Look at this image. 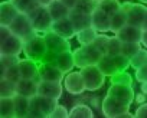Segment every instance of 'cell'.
<instances>
[{
  "instance_id": "25",
  "label": "cell",
  "mask_w": 147,
  "mask_h": 118,
  "mask_svg": "<svg viewBox=\"0 0 147 118\" xmlns=\"http://www.w3.org/2000/svg\"><path fill=\"white\" fill-rule=\"evenodd\" d=\"M15 108H16V118H26V117H29L30 98L16 94L15 95Z\"/></svg>"
},
{
  "instance_id": "51",
  "label": "cell",
  "mask_w": 147,
  "mask_h": 118,
  "mask_svg": "<svg viewBox=\"0 0 147 118\" xmlns=\"http://www.w3.org/2000/svg\"><path fill=\"white\" fill-rule=\"evenodd\" d=\"M140 3H147V0H138Z\"/></svg>"
},
{
  "instance_id": "39",
  "label": "cell",
  "mask_w": 147,
  "mask_h": 118,
  "mask_svg": "<svg viewBox=\"0 0 147 118\" xmlns=\"http://www.w3.org/2000/svg\"><path fill=\"white\" fill-rule=\"evenodd\" d=\"M111 84H125V85H133V78L130 74H127L125 71H121L115 75H113L111 78Z\"/></svg>"
},
{
  "instance_id": "35",
  "label": "cell",
  "mask_w": 147,
  "mask_h": 118,
  "mask_svg": "<svg viewBox=\"0 0 147 118\" xmlns=\"http://www.w3.org/2000/svg\"><path fill=\"white\" fill-rule=\"evenodd\" d=\"M141 50V43L140 42H123L121 46V53L127 58H133L136 53H138Z\"/></svg>"
},
{
  "instance_id": "52",
  "label": "cell",
  "mask_w": 147,
  "mask_h": 118,
  "mask_svg": "<svg viewBox=\"0 0 147 118\" xmlns=\"http://www.w3.org/2000/svg\"><path fill=\"white\" fill-rule=\"evenodd\" d=\"M10 2H13V0H10Z\"/></svg>"
},
{
  "instance_id": "48",
  "label": "cell",
  "mask_w": 147,
  "mask_h": 118,
  "mask_svg": "<svg viewBox=\"0 0 147 118\" xmlns=\"http://www.w3.org/2000/svg\"><path fill=\"white\" fill-rule=\"evenodd\" d=\"M52 2H53V0H38V3H39L40 6H45V7H48Z\"/></svg>"
},
{
  "instance_id": "21",
  "label": "cell",
  "mask_w": 147,
  "mask_h": 118,
  "mask_svg": "<svg viewBox=\"0 0 147 118\" xmlns=\"http://www.w3.org/2000/svg\"><path fill=\"white\" fill-rule=\"evenodd\" d=\"M141 33H143L141 27H137L133 25H125L121 30H118L115 33V36L121 42H140L141 43Z\"/></svg>"
},
{
  "instance_id": "46",
  "label": "cell",
  "mask_w": 147,
  "mask_h": 118,
  "mask_svg": "<svg viewBox=\"0 0 147 118\" xmlns=\"http://www.w3.org/2000/svg\"><path fill=\"white\" fill-rule=\"evenodd\" d=\"M141 45L147 49V29H143V33H141Z\"/></svg>"
},
{
  "instance_id": "1",
  "label": "cell",
  "mask_w": 147,
  "mask_h": 118,
  "mask_svg": "<svg viewBox=\"0 0 147 118\" xmlns=\"http://www.w3.org/2000/svg\"><path fill=\"white\" fill-rule=\"evenodd\" d=\"M72 52H74V59H75V66H78L80 69L84 66H88V65H98V62L105 55L94 43L84 45L81 48H77Z\"/></svg>"
},
{
  "instance_id": "20",
  "label": "cell",
  "mask_w": 147,
  "mask_h": 118,
  "mask_svg": "<svg viewBox=\"0 0 147 118\" xmlns=\"http://www.w3.org/2000/svg\"><path fill=\"white\" fill-rule=\"evenodd\" d=\"M53 65H56L63 74H68L74 69L75 66V59H74V52L72 50H65V52H61L55 56L53 59Z\"/></svg>"
},
{
  "instance_id": "7",
  "label": "cell",
  "mask_w": 147,
  "mask_h": 118,
  "mask_svg": "<svg viewBox=\"0 0 147 118\" xmlns=\"http://www.w3.org/2000/svg\"><path fill=\"white\" fill-rule=\"evenodd\" d=\"M32 20V25L36 30V33H46L52 29L53 25V19L48 10V7L45 6H39L36 10H33L30 15H28Z\"/></svg>"
},
{
  "instance_id": "32",
  "label": "cell",
  "mask_w": 147,
  "mask_h": 118,
  "mask_svg": "<svg viewBox=\"0 0 147 118\" xmlns=\"http://www.w3.org/2000/svg\"><path fill=\"white\" fill-rule=\"evenodd\" d=\"M121 5H123V3H120L118 0H100L98 7L102 9L107 15L113 16L114 13H117V12L121 9Z\"/></svg>"
},
{
  "instance_id": "4",
  "label": "cell",
  "mask_w": 147,
  "mask_h": 118,
  "mask_svg": "<svg viewBox=\"0 0 147 118\" xmlns=\"http://www.w3.org/2000/svg\"><path fill=\"white\" fill-rule=\"evenodd\" d=\"M23 53L29 59H33V61H36V62H42L43 58L48 53V45H46L45 36H40V35L36 33L30 39L25 40Z\"/></svg>"
},
{
  "instance_id": "22",
  "label": "cell",
  "mask_w": 147,
  "mask_h": 118,
  "mask_svg": "<svg viewBox=\"0 0 147 118\" xmlns=\"http://www.w3.org/2000/svg\"><path fill=\"white\" fill-rule=\"evenodd\" d=\"M38 89H39V81L38 79H25L22 78L18 84H16V91L19 95L28 97V98H33L38 95Z\"/></svg>"
},
{
  "instance_id": "3",
  "label": "cell",
  "mask_w": 147,
  "mask_h": 118,
  "mask_svg": "<svg viewBox=\"0 0 147 118\" xmlns=\"http://www.w3.org/2000/svg\"><path fill=\"white\" fill-rule=\"evenodd\" d=\"M58 105V99L43 97V95H36L30 98V111L29 117L30 118H49L55 107Z\"/></svg>"
},
{
  "instance_id": "43",
  "label": "cell",
  "mask_w": 147,
  "mask_h": 118,
  "mask_svg": "<svg viewBox=\"0 0 147 118\" xmlns=\"http://www.w3.org/2000/svg\"><path fill=\"white\" fill-rule=\"evenodd\" d=\"M134 117L147 118V102H143V104H140V107H137V109L134 112Z\"/></svg>"
},
{
  "instance_id": "30",
  "label": "cell",
  "mask_w": 147,
  "mask_h": 118,
  "mask_svg": "<svg viewBox=\"0 0 147 118\" xmlns=\"http://www.w3.org/2000/svg\"><path fill=\"white\" fill-rule=\"evenodd\" d=\"M69 117L71 118H92L94 112H92V109L88 105L78 104V105H75L69 111Z\"/></svg>"
},
{
  "instance_id": "28",
  "label": "cell",
  "mask_w": 147,
  "mask_h": 118,
  "mask_svg": "<svg viewBox=\"0 0 147 118\" xmlns=\"http://www.w3.org/2000/svg\"><path fill=\"white\" fill-rule=\"evenodd\" d=\"M97 36H98V30L91 26V27H87V29H84V30L77 32V36H75V38H77V40L81 43V46H84V45H91V43H94V40L97 39Z\"/></svg>"
},
{
  "instance_id": "2",
  "label": "cell",
  "mask_w": 147,
  "mask_h": 118,
  "mask_svg": "<svg viewBox=\"0 0 147 118\" xmlns=\"http://www.w3.org/2000/svg\"><path fill=\"white\" fill-rule=\"evenodd\" d=\"M130 66V58L124 56L123 53L118 55H104L98 62V68L102 71L105 76H113L121 71H125Z\"/></svg>"
},
{
  "instance_id": "50",
  "label": "cell",
  "mask_w": 147,
  "mask_h": 118,
  "mask_svg": "<svg viewBox=\"0 0 147 118\" xmlns=\"http://www.w3.org/2000/svg\"><path fill=\"white\" fill-rule=\"evenodd\" d=\"M143 29H147V13H146V19H144V23H143Z\"/></svg>"
},
{
  "instance_id": "17",
  "label": "cell",
  "mask_w": 147,
  "mask_h": 118,
  "mask_svg": "<svg viewBox=\"0 0 147 118\" xmlns=\"http://www.w3.org/2000/svg\"><path fill=\"white\" fill-rule=\"evenodd\" d=\"M20 12L18 10V7L15 6L13 2L10 0H6L0 5V25L3 26H10L12 22L18 17Z\"/></svg>"
},
{
  "instance_id": "5",
  "label": "cell",
  "mask_w": 147,
  "mask_h": 118,
  "mask_svg": "<svg viewBox=\"0 0 147 118\" xmlns=\"http://www.w3.org/2000/svg\"><path fill=\"white\" fill-rule=\"evenodd\" d=\"M102 114L108 118H123V117H133L130 112V105L118 101L117 98L107 94V97L102 99Z\"/></svg>"
},
{
  "instance_id": "40",
  "label": "cell",
  "mask_w": 147,
  "mask_h": 118,
  "mask_svg": "<svg viewBox=\"0 0 147 118\" xmlns=\"http://www.w3.org/2000/svg\"><path fill=\"white\" fill-rule=\"evenodd\" d=\"M68 117H69V111L63 105H59V104L55 107V109L49 115V118H68Z\"/></svg>"
},
{
  "instance_id": "34",
  "label": "cell",
  "mask_w": 147,
  "mask_h": 118,
  "mask_svg": "<svg viewBox=\"0 0 147 118\" xmlns=\"http://www.w3.org/2000/svg\"><path fill=\"white\" fill-rule=\"evenodd\" d=\"M20 59L18 55H0V72L5 74V71L13 65H18Z\"/></svg>"
},
{
  "instance_id": "15",
  "label": "cell",
  "mask_w": 147,
  "mask_h": 118,
  "mask_svg": "<svg viewBox=\"0 0 147 118\" xmlns=\"http://www.w3.org/2000/svg\"><path fill=\"white\" fill-rule=\"evenodd\" d=\"M91 19H92V27L97 29L100 33L111 32V16L107 15L102 9L97 7L92 12Z\"/></svg>"
},
{
  "instance_id": "41",
  "label": "cell",
  "mask_w": 147,
  "mask_h": 118,
  "mask_svg": "<svg viewBox=\"0 0 147 118\" xmlns=\"http://www.w3.org/2000/svg\"><path fill=\"white\" fill-rule=\"evenodd\" d=\"M108 40H110V36H107V35L101 33V35H98V36H97V39L94 40V45L105 53V50H107V45H108Z\"/></svg>"
},
{
  "instance_id": "47",
  "label": "cell",
  "mask_w": 147,
  "mask_h": 118,
  "mask_svg": "<svg viewBox=\"0 0 147 118\" xmlns=\"http://www.w3.org/2000/svg\"><path fill=\"white\" fill-rule=\"evenodd\" d=\"M136 101H137L138 104L146 102V94H144V92H140L138 95H136Z\"/></svg>"
},
{
  "instance_id": "18",
  "label": "cell",
  "mask_w": 147,
  "mask_h": 118,
  "mask_svg": "<svg viewBox=\"0 0 147 118\" xmlns=\"http://www.w3.org/2000/svg\"><path fill=\"white\" fill-rule=\"evenodd\" d=\"M51 30H53L55 33L61 35L65 39H72V38L77 36V30H75V27H74V25H72L69 17H65V19H61V20H55Z\"/></svg>"
},
{
  "instance_id": "12",
  "label": "cell",
  "mask_w": 147,
  "mask_h": 118,
  "mask_svg": "<svg viewBox=\"0 0 147 118\" xmlns=\"http://www.w3.org/2000/svg\"><path fill=\"white\" fill-rule=\"evenodd\" d=\"M45 36V40H46V45H48V52H52V53H61V52H65V50H71V45H69V39H65L62 38L61 35L55 33L53 30H49L46 33H43Z\"/></svg>"
},
{
  "instance_id": "38",
  "label": "cell",
  "mask_w": 147,
  "mask_h": 118,
  "mask_svg": "<svg viewBox=\"0 0 147 118\" xmlns=\"http://www.w3.org/2000/svg\"><path fill=\"white\" fill-rule=\"evenodd\" d=\"M121 46H123V42L117 36H111L110 40H108V45H107L105 55H118V53H121Z\"/></svg>"
},
{
  "instance_id": "14",
  "label": "cell",
  "mask_w": 147,
  "mask_h": 118,
  "mask_svg": "<svg viewBox=\"0 0 147 118\" xmlns=\"http://www.w3.org/2000/svg\"><path fill=\"white\" fill-rule=\"evenodd\" d=\"M23 43L25 40L20 39L16 35L9 36L6 40L0 42V55H18L23 52Z\"/></svg>"
},
{
  "instance_id": "10",
  "label": "cell",
  "mask_w": 147,
  "mask_h": 118,
  "mask_svg": "<svg viewBox=\"0 0 147 118\" xmlns=\"http://www.w3.org/2000/svg\"><path fill=\"white\" fill-rule=\"evenodd\" d=\"M108 95L117 98L118 101L131 105L133 101L136 99V94L133 89V85H125V84H111V86L107 91Z\"/></svg>"
},
{
  "instance_id": "16",
  "label": "cell",
  "mask_w": 147,
  "mask_h": 118,
  "mask_svg": "<svg viewBox=\"0 0 147 118\" xmlns=\"http://www.w3.org/2000/svg\"><path fill=\"white\" fill-rule=\"evenodd\" d=\"M62 91H63V86H62L61 82H56V81H39L38 95H43V97L59 99L62 97Z\"/></svg>"
},
{
  "instance_id": "23",
  "label": "cell",
  "mask_w": 147,
  "mask_h": 118,
  "mask_svg": "<svg viewBox=\"0 0 147 118\" xmlns=\"http://www.w3.org/2000/svg\"><path fill=\"white\" fill-rule=\"evenodd\" d=\"M69 19L75 27L77 32L80 30H84L87 27H91L92 26V19H91V15H87V13H82V12H78L75 9H72L71 13H69Z\"/></svg>"
},
{
  "instance_id": "6",
  "label": "cell",
  "mask_w": 147,
  "mask_h": 118,
  "mask_svg": "<svg viewBox=\"0 0 147 118\" xmlns=\"http://www.w3.org/2000/svg\"><path fill=\"white\" fill-rule=\"evenodd\" d=\"M81 74H82L87 91H97V89L102 88V85L105 82V75L98 68V65L84 66V68H81Z\"/></svg>"
},
{
  "instance_id": "45",
  "label": "cell",
  "mask_w": 147,
  "mask_h": 118,
  "mask_svg": "<svg viewBox=\"0 0 147 118\" xmlns=\"http://www.w3.org/2000/svg\"><path fill=\"white\" fill-rule=\"evenodd\" d=\"M61 2H62L66 7H69V9L72 10V9H75V6H77V3H78V0H61Z\"/></svg>"
},
{
  "instance_id": "19",
  "label": "cell",
  "mask_w": 147,
  "mask_h": 118,
  "mask_svg": "<svg viewBox=\"0 0 147 118\" xmlns=\"http://www.w3.org/2000/svg\"><path fill=\"white\" fill-rule=\"evenodd\" d=\"M19 68H20L22 78L39 81V62L33 61V59H29V58H25V59H20Z\"/></svg>"
},
{
  "instance_id": "11",
  "label": "cell",
  "mask_w": 147,
  "mask_h": 118,
  "mask_svg": "<svg viewBox=\"0 0 147 118\" xmlns=\"http://www.w3.org/2000/svg\"><path fill=\"white\" fill-rule=\"evenodd\" d=\"M63 86H65V89H66L69 94H72V95H80V94H82L84 91H87L81 71H80V72H74V71L68 72L66 76L63 78Z\"/></svg>"
},
{
  "instance_id": "24",
  "label": "cell",
  "mask_w": 147,
  "mask_h": 118,
  "mask_svg": "<svg viewBox=\"0 0 147 118\" xmlns=\"http://www.w3.org/2000/svg\"><path fill=\"white\" fill-rule=\"evenodd\" d=\"M48 10L55 20H61V19H65V17H69V13H71V9L66 7L61 0H53V2L48 6Z\"/></svg>"
},
{
  "instance_id": "31",
  "label": "cell",
  "mask_w": 147,
  "mask_h": 118,
  "mask_svg": "<svg viewBox=\"0 0 147 118\" xmlns=\"http://www.w3.org/2000/svg\"><path fill=\"white\" fill-rule=\"evenodd\" d=\"M98 5H100V0H78L75 10L87 15H92V12L98 7Z\"/></svg>"
},
{
  "instance_id": "27",
  "label": "cell",
  "mask_w": 147,
  "mask_h": 118,
  "mask_svg": "<svg viewBox=\"0 0 147 118\" xmlns=\"http://www.w3.org/2000/svg\"><path fill=\"white\" fill-rule=\"evenodd\" d=\"M125 25H128L127 13H125V10L121 7L117 13H114V15L111 16V32H113V33H117V32L121 30Z\"/></svg>"
},
{
  "instance_id": "44",
  "label": "cell",
  "mask_w": 147,
  "mask_h": 118,
  "mask_svg": "<svg viewBox=\"0 0 147 118\" xmlns=\"http://www.w3.org/2000/svg\"><path fill=\"white\" fill-rule=\"evenodd\" d=\"M13 33H12V30H10V27L9 26H3V25H0V42H3V40H6L9 36H12Z\"/></svg>"
},
{
  "instance_id": "49",
  "label": "cell",
  "mask_w": 147,
  "mask_h": 118,
  "mask_svg": "<svg viewBox=\"0 0 147 118\" xmlns=\"http://www.w3.org/2000/svg\"><path fill=\"white\" fill-rule=\"evenodd\" d=\"M141 92L147 95V82H141Z\"/></svg>"
},
{
  "instance_id": "33",
  "label": "cell",
  "mask_w": 147,
  "mask_h": 118,
  "mask_svg": "<svg viewBox=\"0 0 147 118\" xmlns=\"http://www.w3.org/2000/svg\"><path fill=\"white\" fill-rule=\"evenodd\" d=\"M16 94V84L6 78H2V81H0V97H15Z\"/></svg>"
},
{
  "instance_id": "13",
  "label": "cell",
  "mask_w": 147,
  "mask_h": 118,
  "mask_svg": "<svg viewBox=\"0 0 147 118\" xmlns=\"http://www.w3.org/2000/svg\"><path fill=\"white\" fill-rule=\"evenodd\" d=\"M65 74L53 64L39 62V81H56L62 82Z\"/></svg>"
},
{
  "instance_id": "9",
  "label": "cell",
  "mask_w": 147,
  "mask_h": 118,
  "mask_svg": "<svg viewBox=\"0 0 147 118\" xmlns=\"http://www.w3.org/2000/svg\"><path fill=\"white\" fill-rule=\"evenodd\" d=\"M121 7L127 13L128 25H133V26H137V27L143 29V23H144V19H146L147 7L144 5H141V3H130V2L123 3Z\"/></svg>"
},
{
  "instance_id": "29",
  "label": "cell",
  "mask_w": 147,
  "mask_h": 118,
  "mask_svg": "<svg viewBox=\"0 0 147 118\" xmlns=\"http://www.w3.org/2000/svg\"><path fill=\"white\" fill-rule=\"evenodd\" d=\"M13 3L18 7V10L23 15H30L33 10H36L40 6L38 0H13Z\"/></svg>"
},
{
  "instance_id": "37",
  "label": "cell",
  "mask_w": 147,
  "mask_h": 118,
  "mask_svg": "<svg viewBox=\"0 0 147 118\" xmlns=\"http://www.w3.org/2000/svg\"><path fill=\"white\" fill-rule=\"evenodd\" d=\"M2 78H6L15 84H18L20 79H22V74H20V68H19V64L18 65H13L10 68H7L5 71V74H2Z\"/></svg>"
},
{
  "instance_id": "42",
  "label": "cell",
  "mask_w": 147,
  "mask_h": 118,
  "mask_svg": "<svg viewBox=\"0 0 147 118\" xmlns=\"http://www.w3.org/2000/svg\"><path fill=\"white\" fill-rule=\"evenodd\" d=\"M136 79L140 84L141 82H147V65H143L138 69H136Z\"/></svg>"
},
{
  "instance_id": "36",
  "label": "cell",
  "mask_w": 147,
  "mask_h": 118,
  "mask_svg": "<svg viewBox=\"0 0 147 118\" xmlns=\"http://www.w3.org/2000/svg\"><path fill=\"white\" fill-rule=\"evenodd\" d=\"M143 65H147V50L146 49H141L138 53H136L130 59V66L134 69H138Z\"/></svg>"
},
{
  "instance_id": "26",
  "label": "cell",
  "mask_w": 147,
  "mask_h": 118,
  "mask_svg": "<svg viewBox=\"0 0 147 118\" xmlns=\"http://www.w3.org/2000/svg\"><path fill=\"white\" fill-rule=\"evenodd\" d=\"M0 117L2 118L16 117L15 97H0Z\"/></svg>"
},
{
  "instance_id": "8",
  "label": "cell",
  "mask_w": 147,
  "mask_h": 118,
  "mask_svg": "<svg viewBox=\"0 0 147 118\" xmlns=\"http://www.w3.org/2000/svg\"><path fill=\"white\" fill-rule=\"evenodd\" d=\"M9 27H10L13 35L19 36L23 40H28V39H30L32 36L36 35V30H35V27L32 25L30 17L28 15H23V13H19L18 17L12 22V25Z\"/></svg>"
}]
</instances>
